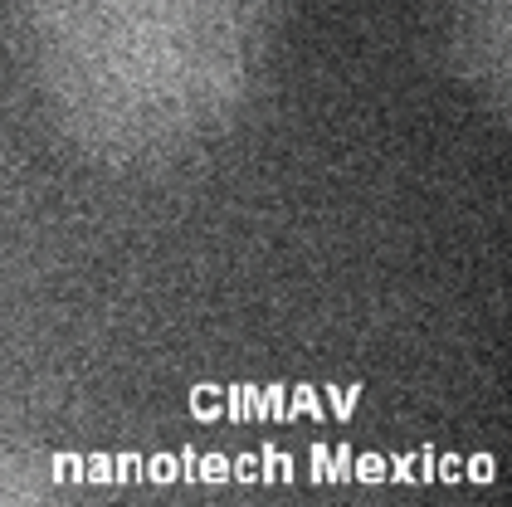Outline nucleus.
<instances>
[{
	"mask_svg": "<svg viewBox=\"0 0 512 507\" xmlns=\"http://www.w3.org/2000/svg\"><path fill=\"white\" fill-rule=\"evenodd\" d=\"M25 15L74 113L157 132L235 93L274 0H25Z\"/></svg>",
	"mask_w": 512,
	"mask_h": 507,
	"instance_id": "nucleus-1",
	"label": "nucleus"
}]
</instances>
